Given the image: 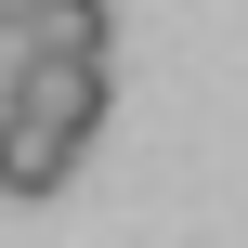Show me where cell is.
Segmentation results:
<instances>
[{"label": "cell", "mask_w": 248, "mask_h": 248, "mask_svg": "<svg viewBox=\"0 0 248 248\" xmlns=\"http://www.w3.org/2000/svg\"><path fill=\"white\" fill-rule=\"evenodd\" d=\"M13 105L92 144V131H105V52H26V65H13Z\"/></svg>", "instance_id": "6da1fadb"}, {"label": "cell", "mask_w": 248, "mask_h": 248, "mask_svg": "<svg viewBox=\"0 0 248 248\" xmlns=\"http://www.w3.org/2000/svg\"><path fill=\"white\" fill-rule=\"evenodd\" d=\"M65 170H78V131H52V118H26L0 92V196H52Z\"/></svg>", "instance_id": "7a4b0ae2"}, {"label": "cell", "mask_w": 248, "mask_h": 248, "mask_svg": "<svg viewBox=\"0 0 248 248\" xmlns=\"http://www.w3.org/2000/svg\"><path fill=\"white\" fill-rule=\"evenodd\" d=\"M26 52H105V0H26Z\"/></svg>", "instance_id": "3957f363"}]
</instances>
